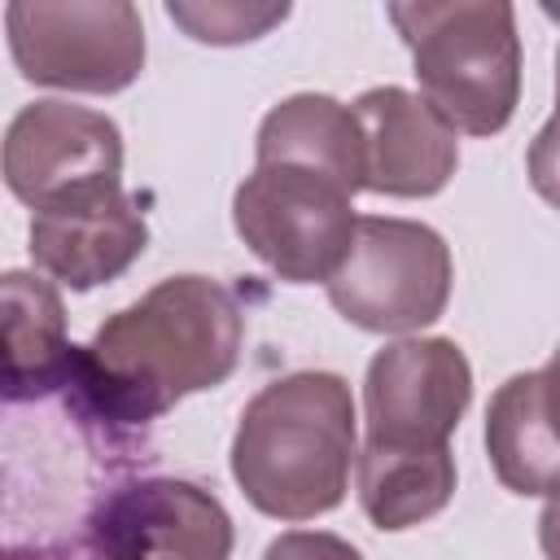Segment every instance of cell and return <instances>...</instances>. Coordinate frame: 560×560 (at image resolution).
<instances>
[{"instance_id": "6da1fadb", "label": "cell", "mask_w": 560, "mask_h": 560, "mask_svg": "<svg viewBox=\"0 0 560 560\" xmlns=\"http://www.w3.org/2000/svg\"><path fill=\"white\" fill-rule=\"evenodd\" d=\"M241 341L245 315L219 280L171 276L109 315L70 363L105 416L149 429L179 398L223 385L241 363Z\"/></svg>"}, {"instance_id": "7a4b0ae2", "label": "cell", "mask_w": 560, "mask_h": 560, "mask_svg": "<svg viewBox=\"0 0 560 560\" xmlns=\"http://www.w3.org/2000/svg\"><path fill=\"white\" fill-rule=\"evenodd\" d=\"M354 459V398L337 372H293L262 385L232 438L241 494L276 521L332 512Z\"/></svg>"}, {"instance_id": "3957f363", "label": "cell", "mask_w": 560, "mask_h": 560, "mask_svg": "<svg viewBox=\"0 0 560 560\" xmlns=\"http://www.w3.org/2000/svg\"><path fill=\"white\" fill-rule=\"evenodd\" d=\"M389 22L411 48L420 96L468 136H494L512 122L521 96L516 9L503 0L389 4Z\"/></svg>"}, {"instance_id": "277c9868", "label": "cell", "mask_w": 560, "mask_h": 560, "mask_svg": "<svg viewBox=\"0 0 560 560\" xmlns=\"http://www.w3.org/2000/svg\"><path fill=\"white\" fill-rule=\"evenodd\" d=\"M236 236L289 284L332 280L346 262L359 214L354 192L311 166H254L232 197Z\"/></svg>"}, {"instance_id": "5b68a950", "label": "cell", "mask_w": 560, "mask_h": 560, "mask_svg": "<svg viewBox=\"0 0 560 560\" xmlns=\"http://www.w3.org/2000/svg\"><path fill=\"white\" fill-rule=\"evenodd\" d=\"M9 52L22 79L66 92H122L144 70V22L127 0H13Z\"/></svg>"}, {"instance_id": "8992f818", "label": "cell", "mask_w": 560, "mask_h": 560, "mask_svg": "<svg viewBox=\"0 0 560 560\" xmlns=\"http://www.w3.org/2000/svg\"><path fill=\"white\" fill-rule=\"evenodd\" d=\"M451 276V249L433 228L363 214L328 302L368 332H416L446 311Z\"/></svg>"}, {"instance_id": "52a82bcc", "label": "cell", "mask_w": 560, "mask_h": 560, "mask_svg": "<svg viewBox=\"0 0 560 560\" xmlns=\"http://www.w3.org/2000/svg\"><path fill=\"white\" fill-rule=\"evenodd\" d=\"M232 516L179 477H136L92 516L83 560H228Z\"/></svg>"}, {"instance_id": "ba28073f", "label": "cell", "mask_w": 560, "mask_h": 560, "mask_svg": "<svg viewBox=\"0 0 560 560\" xmlns=\"http://www.w3.org/2000/svg\"><path fill=\"white\" fill-rule=\"evenodd\" d=\"M472 398V368L446 337H402L372 354L363 381L368 442L446 446Z\"/></svg>"}, {"instance_id": "9c48e42d", "label": "cell", "mask_w": 560, "mask_h": 560, "mask_svg": "<svg viewBox=\"0 0 560 560\" xmlns=\"http://www.w3.org/2000/svg\"><path fill=\"white\" fill-rule=\"evenodd\" d=\"M118 175L122 136L114 118L88 105L35 101L18 109L4 131V184L31 210H44L96 184H118Z\"/></svg>"}, {"instance_id": "30bf717a", "label": "cell", "mask_w": 560, "mask_h": 560, "mask_svg": "<svg viewBox=\"0 0 560 560\" xmlns=\"http://www.w3.org/2000/svg\"><path fill=\"white\" fill-rule=\"evenodd\" d=\"M149 245L140 206L118 184H96L31 214V258L57 284L83 293L122 276Z\"/></svg>"}, {"instance_id": "8fae6325", "label": "cell", "mask_w": 560, "mask_h": 560, "mask_svg": "<svg viewBox=\"0 0 560 560\" xmlns=\"http://www.w3.org/2000/svg\"><path fill=\"white\" fill-rule=\"evenodd\" d=\"M368 149V184L385 197H433L459 166L455 127L407 88H368L354 105Z\"/></svg>"}, {"instance_id": "7c38bea8", "label": "cell", "mask_w": 560, "mask_h": 560, "mask_svg": "<svg viewBox=\"0 0 560 560\" xmlns=\"http://www.w3.org/2000/svg\"><path fill=\"white\" fill-rule=\"evenodd\" d=\"M258 166L284 162V166H311L359 192L368 184V149L363 127L350 105L324 96V92H298L284 96L258 127L254 140Z\"/></svg>"}, {"instance_id": "4fadbf2b", "label": "cell", "mask_w": 560, "mask_h": 560, "mask_svg": "<svg viewBox=\"0 0 560 560\" xmlns=\"http://www.w3.org/2000/svg\"><path fill=\"white\" fill-rule=\"evenodd\" d=\"M486 451L512 494L560 490V433L542 402V372L508 376L486 407Z\"/></svg>"}, {"instance_id": "5bb4252c", "label": "cell", "mask_w": 560, "mask_h": 560, "mask_svg": "<svg viewBox=\"0 0 560 560\" xmlns=\"http://www.w3.org/2000/svg\"><path fill=\"white\" fill-rule=\"evenodd\" d=\"M4 402L52 389L66 372V311L61 293L35 271H4Z\"/></svg>"}, {"instance_id": "9a60e30c", "label": "cell", "mask_w": 560, "mask_h": 560, "mask_svg": "<svg viewBox=\"0 0 560 560\" xmlns=\"http://www.w3.org/2000/svg\"><path fill=\"white\" fill-rule=\"evenodd\" d=\"M359 508L376 529H411L438 516L455 494L451 446H376L359 451Z\"/></svg>"}, {"instance_id": "2e32d148", "label": "cell", "mask_w": 560, "mask_h": 560, "mask_svg": "<svg viewBox=\"0 0 560 560\" xmlns=\"http://www.w3.org/2000/svg\"><path fill=\"white\" fill-rule=\"evenodd\" d=\"M171 22H179L201 44H245L267 35L289 18V4H166Z\"/></svg>"}, {"instance_id": "e0dca14e", "label": "cell", "mask_w": 560, "mask_h": 560, "mask_svg": "<svg viewBox=\"0 0 560 560\" xmlns=\"http://www.w3.org/2000/svg\"><path fill=\"white\" fill-rule=\"evenodd\" d=\"M262 560H363L359 547H350L346 538L337 534H324V529H289L280 534Z\"/></svg>"}, {"instance_id": "ac0fdd59", "label": "cell", "mask_w": 560, "mask_h": 560, "mask_svg": "<svg viewBox=\"0 0 560 560\" xmlns=\"http://www.w3.org/2000/svg\"><path fill=\"white\" fill-rule=\"evenodd\" d=\"M529 184L547 206L560 210V118H547L529 144Z\"/></svg>"}, {"instance_id": "d6986e66", "label": "cell", "mask_w": 560, "mask_h": 560, "mask_svg": "<svg viewBox=\"0 0 560 560\" xmlns=\"http://www.w3.org/2000/svg\"><path fill=\"white\" fill-rule=\"evenodd\" d=\"M538 547L547 560H560V490L547 494V508L538 516Z\"/></svg>"}, {"instance_id": "ffe728a7", "label": "cell", "mask_w": 560, "mask_h": 560, "mask_svg": "<svg viewBox=\"0 0 560 560\" xmlns=\"http://www.w3.org/2000/svg\"><path fill=\"white\" fill-rule=\"evenodd\" d=\"M542 402H547V416H551V424L560 433V346L542 368Z\"/></svg>"}, {"instance_id": "44dd1931", "label": "cell", "mask_w": 560, "mask_h": 560, "mask_svg": "<svg viewBox=\"0 0 560 560\" xmlns=\"http://www.w3.org/2000/svg\"><path fill=\"white\" fill-rule=\"evenodd\" d=\"M551 18H560V9H547ZM556 118H560V52H556Z\"/></svg>"}]
</instances>
